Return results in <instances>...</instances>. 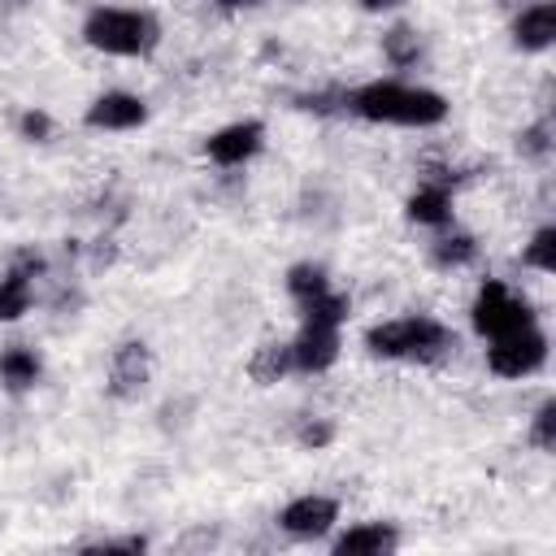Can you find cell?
<instances>
[{"label":"cell","mask_w":556,"mask_h":556,"mask_svg":"<svg viewBox=\"0 0 556 556\" xmlns=\"http://www.w3.org/2000/svg\"><path fill=\"white\" fill-rule=\"evenodd\" d=\"M213 4H217L222 13H243V9H252L256 0H213Z\"/></svg>","instance_id":"obj_28"},{"label":"cell","mask_w":556,"mask_h":556,"mask_svg":"<svg viewBox=\"0 0 556 556\" xmlns=\"http://www.w3.org/2000/svg\"><path fill=\"white\" fill-rule=\"evenodd\" d=\"M504 4H508V9H521V4H530V0H504Z\"/></svg>","instance_id":"obj_30"},{"label":"cell","mask_w":556,"mask_h":556,"mask_svg":"<svg viewBox=\"0 0 556 556\" xmlns=\"http://www.w3.org/2000/svg\"><path fill=\"white\" fill-rule=\"evenodd\" d=\"M83 43L104 56H152L161 43V17L130 4H96L83 17Z\"/></svg>","instance_id":"obj_3"},{"label":"cell","mask_w":556,"mask_h":556,"mask_svg":"<svg viewBox=\"0 0 556 556\" xmlns=\"http://www.w3.org/2000/svg\"><path fill=\"white\" fill-rule=\"evenodd\" d=\"M248 374H252L256 387H274V382H282L287 374H295V369H291V343H261V348L252 352V361H248Z\"/></svg>","instance_id":"obj_18"},{"label":"cell","mask_w":556,"mask_h":556,"mask_svg":"<svg viewBox=\"0 0 556 556\" xmlns=\"http://www.w3.org/2000/svg\"><path fill=\"white\" fill-rule=\"evenodd\" d=\"M26 4H30V0H0V17H4V13H17V9H26Z\"/></svg>","instance_id":"obj_29"},{"label":"cell","mask_w":556,"mask_h":556,"mask_svg":"<svg viewBox=\"0 0 556 556\" xmlns=\"http://www.w3.org/2000/svg\"><path fill=\"white\" fill-rule=\"evenodd\" d=\"M152 382V348L143 339H126L109 356V395L113 400H139Z\"/></svg>","instance_id":"obj_8"},{"label":"cell","mask_w":556,"mask_h":556,"mask_svg":"<svg viewBox=\"0 0 556 556\" xmlns=\"http://www.w3.org/2000/svg\"><path fill=\"white\" fill-rule=\"evenodd\" d=\"M83 552H148V539L130 534V539H100V543H87Z\"/></svg>","instance_id":"obj_26"},{"label":"cell","mask_w":556,"mask_h":556,"mask_svg":"<svg viewBox=\"0 0 556 556\" xmlns=\"http://www.w3.org/2000/svg\"><path fill=\"white\" fill-rule=\"evenodd\" d=\"M17 135L26 139V143H48L52 135H56V122H52V113L48 109H22L17 113Z\"/></svg>","instance_id":"obj_23"},{"label":"cell","mask_w":556,"mask_h":556,"mask_svg":"<svg viewBox=\"0 0 556 556\" xmlns=\"http://www.w3.org/2000/svg\"><path fill=\"white\" fill-rule=\"evenodd\" d=\"M382 56H387V65H395V70H413V65L426 56L421 30L408 26V22H395V26L382 35Z\"/></svg>","instance_id":"obj_17"},{"label":"cell","mask_w":556,"mask_h":556,"mask_svg":"<svg viewBox=\"0 0 556 556\" xmlns=\"http://www.w3.org/2000/svg\"><path fill=\"white\" fill-rule=\"evenodd\" d=\"M339 326H317L304 321L300 334L291 339V369L295 374H326L339 361Z\"/></svg>","instance_id":"obj_11"},{"label":"cell","mask_w":556,"mask_h":556,"mask_svg":"<svg viewBox=\"0 0 556 556\" xmlns=\"http://www.w3.org/2000/svg\"><path fill=\"white\" fill-rule=\"evenodd\" d=\"M356 4H361V13H395L408 0H356Z\"/></svg>","instance_id":"obj_27"},{"label":"cell","mask_w":556,"mask_h":556,"mask_svg":"<svg viewBox=\"0 0 556 556\" xmlns=\"http://www.w3.org/2000/svg\"><path fill=\"white\" fill-rule=\"evenodd\" d=\"M513 48L517 52H547L556 43V0H530L513 9Z\"/></svg>","instance_id":"obj_12"},{"label":"cell","mask_w":556,"mask_h":556,"mask_svg":"<svg viewBox=\"0 0 556 556\" xmlns=\"http://www.w3.org/2000/svg\"><path fill=\"white\" fill-rule=\"evenodd\" d=\"M83 122H87L91 130H139V126L148 122V100L135 96V91L113 87V91H100V96L87 104Z\"/></svg>","instance_id":"obj_10"},{"label":"cell","mask_w":556,"mask_h":556,"mask_svg":"<svg viewBox=\"0 0 556 556\" xmlns=\"http://www.w3.org/2000/svg\"><path fill=\"white\" fill-rule=\"evenodd\" d=\"M521 265H530L539 274H556V226H539L530 235V243L521 248Z\"/></svg>","instance_id":"obj_22"},{"label":"cell","mask_w":556,"mask_h":556,"mask_svg":"<svg viewBox=\"0 0 556 556\" xmlns=\"http://www.w3.org/2000/svg\"><path fill=\"white\" fill-rule=\"evenodd\" d=\"M365 352L378 361H417V365H439L456 352V330L426 313L391 317L365 330Z\"/></svg>","instance_id":"obj_2"},{"label":"cell","mask_w":556,"mask_h":556,"mask_svg":"<svg viewBox=\"0 0 556 556\" xmlns=\"http://www.w3.org/2000/svg\"><path fill=\"white\" fill-rule=\"evenodd\" d=\"M295 439H300V447H326L330 439H334V426L326 421V417H304L300 421V430H295Z\"/></svg>","instance_id":"obj_25"},{"label":"cell","mask_w":556,"mask_h":556,"mask_svg":"<svg viewBox=\"0 0 556 556\" xmlns=\"http://www.w3.org/2000/svg\"><path fill=\"white\" fill-rule=\"evenodd\" d=\"M530 443L539 447V452H552L556 447V400L547 395L539 408H534V417H530Z\"/></svg>","instance_id":"obj_24"},{"label":"cell","mask_w":556,"mask_h":556,"mask_svg":"<svg viewBox=\"0 0 556 556\" xmlns=\"http://www.w3.org/2000/svg\"><path fill=\"white\" fill-rule=\"evenodd\" d=\"M326 287H330V274H326V265H317V261H295V265L287 269V295H291L295 304L321 295Z\"/></svg>","instance_id":"obj_20"},{"label":"cell","mask_w":556,"mask_h":556,"mask_svg":"<svg viewBox=\"0 0 556 556\" xmlns=\"http://www.w3.org/2000/svg\"><path fill=\"white\" fill-rule=\"evenodd\" d=\"M469 326L478 339H500V334H513V330H526V326H539L534 321V308L530 300L513 295L508 282L500 278H486L469 304Z\"/></svg>","instance_id":"obj_4"},{"label":"cell","mask_w":556,"mask_h":556,"mask_svg":"<svg viewBox=\"0 0 556 556\" xmlns=\"http://www.w3.org/2000/svg\"><path fill=\"white\" fill-rule=\"evenodd\" d=\"M400 547V530L391 521H356L330 539L334 556H387Z\"/></svg>","instance_id":"obj_13"},{"label":"cell","mask_w":556,"mask_h":556,"mask_svg":"<svg viewBox=\"0 0 556 556\" xmlns=\"http://www.w3.org/2000/svg\"><path fill=\"white\" fill-rule=\"evenodd\" d=\"M39 378H43V361H39L35 348H22V343H17V348H4V352H0V387H4L9 395L35 391Z\"/></svg>","instance_id":"obj_15"},{"label":"cell","mask_w":556,"mask_h":556,"mask_svg":"<svg viewBox=\"0 0 556 556\" xmlns=\"http://www.w3.org/2000/svg\"><path fill=\"white\" fill-rule=\"evenodd\" d=\"M43 274V256L39 252H17L13 265L4 269L0 278V321H22L30 313V300H35V278Z\"/></svg>","instance_id":"obj_9"},{"label":"cell","mask_w":556,"mask_h":556,"mask_svg":"<svg viewBox=\"0 0 556 556\" xmlns=\"http://www.w3.org/2000/svg\"><path fill=\"white\" fill-rule=\"evenodd\" d=\"M447 96L417 87V83H395V78H374L348 91V113L365 122H387V126H439L447 122Z\"/></svg>","instance_id":"obj_1"},{"label":"cell","mask_w":556,"mask_h":556,"mask_svg":"<svg viewBox=\"0 0 556 556\" xmlns=\"http://www.w3.org/2000/svg\"><path fill=\"white\" fill-rule=\"evenodd\" d=\"M348 313H352V300L343 291H334V287H326L321 295H313V300L300 304V317L304 321H317V326H343Z\"/></svg>","instance_id":"obj_19"},{"label":"cell","mask_w":556,"mask_h":556,"mask_svg":"<svg viewBox=\"0 0 556 556\" xmlns=\"http://www.w3.org/2000/svg\"><path fill=\"white\" fill-rule=\"evenodd\" d=\"M265 148V122L256 117H239V122H226L222 130H213L204 139V156L222 169H235V165H248L256 152Z\"/></svg>","instance_id":"obj_7"},{"label":"cell","mask_w":556,"mask_h":556,"mask_svg":"<svg viewBox=\"0 0 556 556\" xmlns=\"http://www.w3.org/2000/svg\"><path fill=\"white\" fill-rule=\"evenodd\" d=\"M473 261H478V239L469 230H447L443 226V235L430 243V265L434 269H465Z\"/></svg>","instance_id":"obj_16"},{"label":"cell","mask_w":556,"mask_h":556,"mask_svg":"<svg viewBox=\"0 0 556 556\" xmlns=\"http://www.w3.org/2000/svg\"><path fill=\"white\" fill-rule=\"evenodd\" d=\"M547 334L539 326H526V330H513V334H500V339H486V369L495 378H530L547 365Z\"/></svg>","instance_id":"obj_5"},{"label":"cell","mask_w":556,"mask_h":556,"mask_svg":"<svg viewBox=\"0 0 556 556\" xmlns=\"http://www.w3.org/2000/svg\"><path fill=\"white\" fill-rule=\"evenodd\" d=\"M513 148H517L521 161H547V156H552V122L539 117V122L521 126L517 139H513Z\"/></svg>","instance_id":"obj_21"},{"label":"cell","mask_w":556,"mask_h":556,"mask_svg":"<svg viewBox=\"0 0 556 556\" xmlns=\"http://www.w3.org/2000/svg\"><path fill=\"white\" fill-rule=\"evenodd\" d=\"M278 526H282V534H291L300 543H317L339 526V500L334 495H295L291 504H282Z\"/></svg>","instance_id":"obj_6"},{"label":"cell","mask_w":556,"mask_h":556,"mask_svg":"<svg viewBox=\"0 0 556 556\" xmlns=\"http://www.w3.org/2000/svg\"><path fill=\"white\" fill-rule=\"evenodd\" d=\"M404 217L413 226H430V230L452 226V187H443V182H417V191L404 200Z\"/></svg>","instance_id":"obj_14"}]
</instances>
